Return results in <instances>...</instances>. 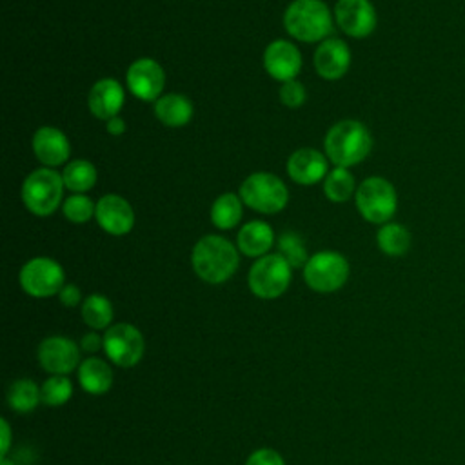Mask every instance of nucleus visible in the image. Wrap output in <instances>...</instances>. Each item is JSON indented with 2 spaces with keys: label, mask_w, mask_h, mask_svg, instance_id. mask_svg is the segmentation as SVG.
Masks as SVG:
<instances>
[{
  "label": "nucleus",
  "mask_w": 465,
  "mask_h": 465,
  "mask_svg": "<svg viewBox=\"0 0 465 465\" xmlns=\"http://www.w3.org/2000/svg\"><path fill=\"white\" fill-rule=\"evenodd\" d=\"M194 272L207 283H223L238 269L240 258L234 245L216 234L200 238L191 256Z\"/></svg>",
  "instance_id": "1"
},
{
  "label": "nucleus",
  "mask_w": 465,
  "mask_h": 465,
  "mask_svg": "<svg viewBox=\"0 0 465 465\" xmlns=\"http://www.w3.org/2000/svg\"><path fill=\"white\" fill-rule=\"evenodd\" d=\"M372 147L369 129L358 120H341L334 124L325 136V153L338 167L360 163Z\"/></svg>",
  "instance_id": "2"
},
{
  "label": "nucleus",
  "mask_w": 465,
  "mask_h": 465,
  "mask_svg": "<svg viewBox=\"0 0 465 465\" xmlns=\"http://www.w3.org/2000/svg\"><path fill=\"white\" fill-rule=\"evenodd\" d=\"M283 25L296 40L320 42L332 33V15L322 0H294L283 15Z\"/></svg>",
  "instance_id": "3"
},
{
  "label": "nucleus",
  "mask_w": 465,
  "mask_h": 465,
  "mask_svg": "<svg viewBox=\"0 0 465 465\" xmlns=\"http://www.w3.org/2000/svg\"><path fill=\"white\" fill-rule=\"evenodd\" d=\"M64 178L53 169L42 167L33 171L22 185V200L25 207L36 216L53 214L60 202L64 191Z\"/></svg>",
  "instance_id": "4"
},
{
  "label": "nucleus",
  "mask_w": 465,
  "mask_h": 465,
  "mask_svg": "<svg viewBox=\"0 0 465 465\" xmlns=\"http://www.w3.org/2000/svg\"><path fill=\"white\" fill-rule=\"evenodd\" d=\"M356 207L371 223H387L398 207L394 185L381 176L365 178L356 189Z\"/></svg>",
  "instance_id": "5"
},
{
  "label": "nucleus",
  "mask_w": 465,
  "mask_h": 465,
  "mask_svg": "<svg viewBox=\"0 0 465 465\" xmlns=\"http://www.w3.org/2000/svg\"><path fill=\"white\" fill-rule=\"evenodd\" d=\"M240 196L251 209L263 214H272L280 213L287 205L289 191L278 176L271 173H252L243 180Z\"/></svg>",
  "instance_id": "6"
},
{
  "label": "nucleus",
  "mask_w": 465,
  "mask_h": 465,
  "mask_svg": "<svg viewBox=\"0 0 465 465\" xmlns=\"http://www.w3.org/2000/svg\"><path fill=\"white\" fill-rule=\"evenodd\" d=\"M291 263L282 254L262 256L249 271V287L258 298H278L291 283Z\"/></svg>",
  "instance_id": "7"
},
{
  "label": "nucleus",
  "mask_w": 465,
  "mask_h": 465,
  "mask_svg": "<svg viewBox=\"0 0 465 465\" xmlns=\"http://www.w3.org/2000/svg\"><path fill=\"white\" fill-rule=\"evenodd\" d=\"M305 283L318 292H332L349 278V262L334 251H322L309 258L303 267Z\"/></svg>",
  "instance_id": "8"
},
{
  "label": "nucleus",
  "mask_w": 465,
  "mask_h": 465,
  "mask_svg": "<svg viewBox=\"0 0 465 465\" xmlns=\"http://www.w3.org/2000/svg\"><path fill=\"white\" fill-rule=\"evenodd\" d=\"M64 278L62 265L45 256L33 258L20 269V285L29 296L35 298H49L58 294L64 287Z\"/></svg>",
  "instance_id": "9"
},
{
  "label": "nucleus",
  "mask_w": 465,
  "mask_h": 465,
  "mask_svg": "<svg viewBox=\"0 0 465 465\" xmlns=\"http://www.w3.org/2000/svg\"><path fill=\"white\" fill-rule=\"evenodd\" d=\"M104 351L118 367H133L142 360L145 341L134 325L116 323L111 325L104 334Z\"/></svg>",
  "instance_id": "10"
},
{
  "label": "nucleus",
  "mask_w": 465,
  "mask_h": 465,
  "mask_svg": "<svg viewBox=\"0 0 465 465\" xmlns=\"http://www.w3.org/2000/svg\"><path fill=\"white\" fill-rule=\"evenodd\" d=\"M38 361L51 374H69L80 363V349L65 336H49L38 345Z\"/></svg>",
  "instance_id": "11"
},
{
  "label": "nucleus",
  "mask_w": 465,
  "mask_h": 465,
  "mask_svg": "<svg viewBox=\"0 0 465 465\" xmlns=\"http://www.w3.org/2000/svg\"><path fill=\"white\" fill-rule=\"evenodd\" d=\"M165 84L162 65L153 58H138L127 69V85L131 93L145 102L158 100Z\"/></svg>",
  "instance_id": "12"
},
{
  "label": "nucleus",
  "mask_w": 465,
  "mask_h": 465,
  "mask_svg": "<svg viewBox=\"0 0 465 465\" xmlns=\"http://www.w3.org/2000/svg\"><path fill=\"white\" fill-rule=\"evenodd\" d=\"M334 15L341 31L354 38H365L376 27V11L369 0H338Z\"/></svg>",
  "instance_id": "13"
},
{
  "label": "nucleus",
  "mask_w": 465,
  "mask_h": 465,
  "mask_svg": "<svg viewBox=\"0 0 465 465\" xmlns=\"http://www.w3.org/2000/svg\"><path fill=\"white\" fill-rule=\"evenodd\" d=\"M98 225L109 234H125L134 225V213L131 203L118 194H105L98 200L94 211Z\"/></svg>",
  "instance_id": "14"
},
{
  "label": "nucleus",
  "mask_w": 465,
  "mask_h": 465,
  "mask_svg": "<svg viewBox=\"0 0 465 465\" xmlns=\"http://www.w3.org/2000/svg\"><path fill=\"white\" fill-rule=\"evenodd\" d=\"M265 71L280 82L294 80L302 67V54L298 47L287 40H276L267 45L263 53Z\"/></svg>",
  "instance_id": "15"
},
{
  "label": "nucleus",
  "mask_w": 465,
  "mask_h": 465,
  "mask_svg": "<svg viewBox=\"0 0 465 465\" xmlns=\"http://www.w3.org/2000/svg\"><path fill=\"white\" fill-rule=\"evenodd\" d=\"M351 65V51L340 38H325L314 53L316 73L325 80L341 78Z\"/></svg>",
  "instance_id": "16"
},
{
  "label": "nucleus",
  "mask_w": 465,
  "mask_h": 465,
  "mask_svg": "<svg viewBox=\"0 0 465 465\" xmlns=\"http://www.w3.org/2000/svg\"><path fill=\"white\" fill-rule=\"evenodd\" d=\"M289 176L300 185H312L327 173V158L311 147L294 151L287 160Z\"/></svg>",
  "instance_id": "17"
},
{
  "label": "nucleus",
  "mask_w": 465,
  "mask_h": 465,
  "mask_svg": "<svg viewBox=\"0 0 465 465\" xmlns=\"http://www.w3.org/2000/svg\"><path fill=\"white\" fill-rule=\"evenodd\" d=\"M87 105L91 113L100 120H111L118 116V111L124 105V89L113 78L98 80L87 96Z\"/></svg>",
  "instance_id": "18"
},
{
  "label": "nucleus",
  "mask_w": 465,
  "mask_h": 465,
  "mask_svg": "<svg viewBox=\"0 0 465 465\" xmlns=\"http://www.w3.org/2000/svg\"><path fill=\"white\" fill-rule=\"evenodd\" d=\"M33 151L45 165H60L69 158L71 145L67 136L56 127H40L33 136Z\"/></svg>",
  "instance_id": "19"
},
{
  "label": "nucleus",
  "mask_w": 465,
  "mask_h": 465,
  "mask_svg": "<svg viewBox=\"0 0 465 465\" xmlns=\"http://www.w3.org/2000/svg\"><path fill=\"white\" fill-rule=\"evenodd\" d=\"M274 242V232L267 222L252 220L238 232V247L245 256L256 258L265 254Z\"/></svg>",
  "instance_id": "20"
},
{
  "label": "nucleus",
  "mask_w": 465,
  "mask_h": 465,
  "mask_svg": "<svg viewBox=\"0 0 465 465\" xmlns=\"http://www.w3.org/2000/svg\"><path fill=\"white\" fill-rule=\"evenodd\" d=\"M154 114L167 127H182L193 116V104L183 94H163L154 104Z\"/></svg>",
  "instance_id": "21"
},
{
  "label": "nucleus",
  "mask_w": 465,
  "mask_h": 465,
  "mask_svg": "<svg viewBox=\"0 0 465 465\" xmlns=\"http://www.w3.org/2000/svg\"><path fill=\"white\" fill-rule=\"evenodd\" d=\"M78 380L85 392L104 394L113 385V371L100 358H87L78 367Z\"/></svg>",
  "instance_id": "22"
},
{
  "label": "nucleus",
  "mask_w": 465,
  "mask_h": 465,
  "mask_svg": "<svg viewBox=\"0 0 465 465\" xmlns=\"http://www.w3.org/2000/svg\"><path fill=\"white\" fill-rule=\"evenodd\" d=\"M376 242L387 256H403L411 249V232L401 223L387 222L378 229Z\"/></svg>",
  "instance_id": "23"
},
{
  "label": "nucleus",
  "mask_w": 465,
  "mask_h": 465,
  "mask_svg": "<svg viewBox=\"0 0 465 465\" xmlns=\"http://www.w3.org/2000/svg\"><path fill=\"white\" fill-rule=\"evenodd\" d=\"M42 401V394H40V387L27 380H16L9 385L7 391V403L13 411L16 412H31L36 409V405Z\"/></svg>",
  "instance_id": "24"
},
{
  "label": "nucleus",
  "mask_w": 465,
  "mask_h": 465,
  "mask_svg": "<svg viewBox=\"0 0 465 465\" xmlns=\"http://www.w3.org/2000/svg\"><path fill=\"white\" fill-rule=\"evenodd\" d=\"M62 178H64V185L69 191L84 193V191H89L94 185L96 169L87 160H73L64 167Z\"/></svg>",
  "instance_id": "25"
},
{
  "label": "nucleus",
  "mask_w": 465,
  "mask_h": 465,
  "mask_svg": "<svg viewBox=\"0 0 465 465\" xmlns=\"http://www.w3.org/2000/svg\"><path fill=\"white\" fill-rule=\"evenodd\" d=\"M242 218V202L236 194L225 193L218 196L211 209V220L218 229H232Z\"/></svg>",
  "instance_id": "26"
},
{
  "label": "nucleus",
  "mask_w": 465,
  "mask_h": 465,
  "mask_svg": "<svg viewBox=\"0 0 465 465\" xmlns=\"http://www.w3.org/2000/svg\"><path fill=\"white\" fill-rule=\"evenodd\" d=\"M82 318L94 331L105 329L113 322V305L105 296L91 294L84 300Z\"/></svg>",
  "instance_id": "27"
},
{
  "label": "nucleus",
  "mask_w": 465,
  "mask_h": 465,
  "mask_svg": "<svg viewBox=\"0 0 465 465\" xmlns=\"http://www.w3.org/2000/svg\"><path fill=\"white\" fill-rule=\"evenodd\" d=\"M323 191L331 202H347L354 193V176L345 167H336L327 174Z\"/></svg>",
  "instance_id": "28"
},
{
  "label": "nucleus",
  "mask_w": 465,
  "mask_h": 465,
  "mask_svg": "<svg viewBox=\"0 0 465 465\" xmlns=\"http://www.w3.org/2000/svg\"><path fill=\"white\" fill-rule=\"evenodd\" d=\"M42 401L49 407H60L73 396V383L65 374H53L40 387Z\"/></svg>",
  "instance_id": "29"
},
{
  "label": "nucleus",
  "mask_w": 465,
  "mask_h": 465,
  "mask_svg": "<svg viewBox=\"0 0 465 465\" xmlns=\"http://www.w3.org/2000/svg\"><path fill=\"white\" fill-rule=\"evenodd\" d=\"M280 254L291 263V267L298 269V267H305V263L309 262L307 258V251L303 247L302 236L296 232H285L280 236Z\"/></svg>",
  "instance_id": "30"
},
{
  "label": "nucleus",
  "mask_w": 465,
  "mask_h": 465,
  "mask_svg": "<svg viewBox=\"0 0 465 465\" xmlns=\"http://www.w3.org/2000/svg\"><path fill=\"white\" fill-rule=\"evenodd\" d=\"M62 211H64L67 220H71L74 223H84V222H87L94 214L96 205H93L91 198L84 196L82 193H76V194H71L64 202Z\"/></svg>",
  "instance_id": "31"
},
{
  "label": "nucleus",
  "mask_w": 465,
  "mask_h": 465,
  "mask_svg": "<svg viewBox=\"0 0 465 465\" xmlns=\"http://www.w3.org/2000/svg\"><path fill=\"white\" fill-rule=\"evenodd\" d=\"M307 94H305V89L300 82L296 80H289V82H283V85L280 87V100L283 105L291 107V109H296L300 107L303 102H305Z\"/></svg>",
  "instance_id": "32"
},
{
  "label": "nucleus",
  "mask_w": 465,
  "mask_h": 465,
  "mask_svg": "<svg viewBox=\"0 0 465 465\" xmlns=\"http://www.w3.org/2000/svg\"><path fill=\"white\" fill-rule=\"evenodd\" d=\"M245 465H285V463H283V458L276 450L258 449L247 458Z\"/></svg>",
  "instance_id": "33"
},
{
  "label": "nucleus",
  "mask_w": 465,
  "mask_h": 465,
  "mask_svg": "<svg viewBox=\"0 0 465 465\" xmlns=\"http://www.w3.org/2000/svg\"><path fill=\"white\" fill-rule=\"evenodd\" d=\"M58 298H60V302H62L65 307H74V305L80 303L82 294H80V289H78L76 285L69 283V285H64V287H62V291L58 292Z\"/></svg>",
  "instance_id": "34"
},
{
  "label": "nucleus",
  "mask_w": 465,
  "mask_h": 465,
  "mask_svg": "<svg viewBox=\"0 0 465 465\" xmlns=\"http://www.w3.org/2000/svg\"><path fill=\"white\" fill-rule=\"evenodd\" d=\"M80 345H82V349L85 352H96V351H100L104 347V338L100 334H96V332H87L82 338Z\"/></svg>",
  "instance_id": "35"
},
{
  "label": "nucleus",
  "mask_w": 465,
  "mask_h": 465,
  "mask_svg": "<svg viewBox=\"0 0 465 465\" xmlns=\"http://www.w3.org/2000/svg\"><path fill=\"white\" fill-rule=\"evenodd\" d=\"M105 127H107V133H109V134L120 136V134L125 131V122H124L120 116H114V118L107 120Z\"/></svg>",
  "instance_id": "36"
},
{
  "label": "nucleus",
  "mask_w": 465,
  "mask_h": 465,
  "mask_svg": "<svg viewBox=\"0 0 465 465\" xmlns=\"http://www.w3.org/2000/svg\"><path fill=\"white\" fill-rule=\"evenodd\" d=\"M0 425H2V456H5L11 443V429L5 420H0Z\"/></svg>",
  "instance_id": "37"
},
{
  "label": "nucleus",
  "mask_w": 465,
  "mask_h": 465,
  "mask_svg": "<svg viewBox=\"0 0 465 465\" xmlns=\"http://www.w3.org/2000/svg\"><path fill=\"white\" fill-rule=\"evenodd\" d=\"M2 465H13V461H9L7 456H2Z\"/></svg>",
  "instance_id": "38"
}]
</instances>
